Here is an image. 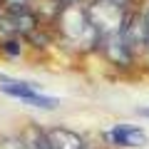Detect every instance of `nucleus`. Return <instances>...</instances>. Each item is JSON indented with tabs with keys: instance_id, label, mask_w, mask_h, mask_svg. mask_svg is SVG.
<instances>
[{
	"instance_id": "nucleus-4",
	"label": "nucleus",
	"mask_w": 149,
	"mask_h": 149,
	"mask_svg": "<svg viewBox=\"0 0 149 149\" xmlns=\"http://www.w3.org/2000/svg\"><path fill=\"white\" fill-rule=\"evenodd\" d=\"M20 139H22V144H25V149H52L50 147V139H47V132L40 129V127H35V124H30Z\"/></svg>"
},
{
	"instance_id": "nucleus-1",
	"label": "nucleus",
	"mask_w": 149,
	"mask_h": 149,
	"mask_svg": "<svg viewBox=\"0 0 149 149\" xmlns=\"http://www.w3.org/2000/svg\"><path fill=\"white\" fill-rule=\"evenodd\" d=\"M0 90L5 92V95L10 97H17V100L22 102H30V104L35 107H42V109H55V107L60 104L57 97H50V95H42V92H37L35 85H30V82H20V80H8V77H0Z\"/></svg>"
},
{
	"instance_id": "nucleus-3",
	"label": "nucleus",
	"mask_w": 149,
	"mask_h": 149,
	"mask_svg": "<svg viewBox=\"0 0 149 149\" xmlns=\"http://www.w3.org/2000/svg\"><path fill=\"white\" fill-rule=\"evenodd\" d=\"M45 132H47V139H50L52 149H87L85 139L67 127H50Z\"/></svg>"
},
{
	"instance_id": "nucleus-6",
	"label": "nucleus",
	"mask_w": 149,
	"mask_h": 149,
	"mask_svg": "<svg viewBox=\"0 0 149 149\" xmlns=\"http://www.w3.org/2000/svg\"><path fill=\"white\" fill-rule=\"evenodd\" d=\"M139 112H142L144 117H149V107H144V109H139Z\"/></svg>"
},
{
	"instance_id": "nucleus-2",
	"label": "nucleus",
	"mask_w": 149,
	"mask_h": 149,
	"mask_svg": "<svg viewBox=\"0 0 149 149\" xmlns=\"http://www.w3.org/2000/svg\"><path fill=\"white\" fill-rule=\"evenodd\" d=\"M104 139L112 142L114 147H142L147 144V132L132 124H117L109 132H104Z\"/></svg>"
},
{
	"instance_id": "nucleus-5",
	"label": "nucleus",
	"mask_w": 149,
	"mask_h": 149,
	"mask_svg": "<svg viewBox=\"0 0 149 149\" xmlns=\"http://www.w3.org/2000/svg\"><path fill=\"white\" fill-rule=\"evenodd\" d=\"M0 149H25L20 137H3L0 139Z\"/></svg>"
}]
</instances>
